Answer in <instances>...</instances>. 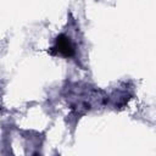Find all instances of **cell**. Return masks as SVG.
<instances>
[{"label": "cell", "instance_id": "1", "mask_svg": "<svg viewBox=\"0 0 156 156\" xmlns=\"http://www.w3.org/2000/svg\"><path fill=\"white\" fill-rule=\"evenodd\" d=\"M55 49L58 51V54H61V55H63L66 57L73 55V46H72L71 41L68 40V38L65 37V35L57 37V39H56V48Z\"/></svg>", "mask_w": 156, "mask_h": 156}]
</instances>
